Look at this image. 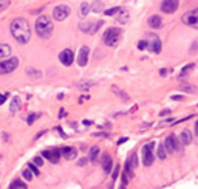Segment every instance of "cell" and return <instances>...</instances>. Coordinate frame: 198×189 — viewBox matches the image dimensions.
I'll list each match as a JSON object with an SVG mask.
<instances>
[{
  "mask_svg": "<svg viewBox=\"0 0 198 189\" xmlns=\"http://www.w3.org/2000/svg\"><path fill=\"white\" fill-rule=\"evenodd\" d=\"M10 30H11V34H13V37L19 42V44H27V42H30V39H31V28H30V23L25 20V19H14L13 22H11V27H10Z\"/></svg>",
  "mask_w": 198,
  "mask_h": 189,
  "instance_id": "cell-1",
  "label": "cell"
},
{
  "mask_svg": "<svg viewBox=\"0 0 198 189\" xmlns=\"http://www.w3.org/2000/svg\"><path fill=\"white\" fill-rule=\"evenodd\" d=\"M36 31L42 39H48L53 33V22L47 16H40L36 20Z\"/></svg>",
  "mask_w": 198,
  "mask_h": 189,
  "instance_id": "cell-2",
  "label": "cell"
},
{
  "mask_svg": "<svg viewBox=\"0 0 198 189\" xmlns=\"http://www.w3.org/2000/svg\"><path fill=\"white\" fill-rule=\"evenodd\" d=\"M164 146H166V149H167V152H169V153L181 152V150H183V144H181V141H178V138H176L173 133H170V135L166 138Z\"/></svg>",
  "mask_w": 198,
  "mask_h": 189,
  "instance_id": "cell-3",
  "label": "cell"
},
{
  "mask_svg": "<svg viewBox=\"0 0 198 189\" xmlns=\"http://www.w3.org/2000/svg\"><path fill=\"white\" fill-rule=\"evenodd\" d=\"M119 37H121V30L119 28H109L104 33V44L112 47V45H115L119 40Z\"/></svg>",
  "mask_w": 198,
  "mask_h": 189,
  "instance_id": "cell-4",
  "label": "cell"
},
{
  "mask_svg": "<svg viewBox=\"0 0 198 189\" xmlns=\"http://www.w3.org/2000/svg\"><path fill=\"white\" fill-rule=\"evenodd\" d=\"M19 67V59L17 57H10L0 62V73L2 74H8L11 71H14Z\"/></svg>",
  "mask_w": 198,
  "mask_h": 189,
  "instance_id": "cell-5",
  "label": "cell"
},
{
  "mask_svg": "<svg viewBox=\"0 0 198 189\" xmlns=\"http://www.w3.org/2000/svg\"><path fill=\"white\" fill-rule=\"evenodd\" d=\"M183 23L187 25V27H192V28H198V8L192 10V11H187L183 17H181Z\"/></svg>",
  "mask_w": 198,
  "mask_h": 189,
  "instance_id": "cell-6",
  "label": "cell"
},
{
  "mask_svg": "<svg viewBox=\"0 0 198 189\" xmlns=\"http://www.w3.org/2000/svg\"><path fill=\"white\" fill-rule=\"evenodd\" d=\"M68 16H70V6H67V5H59V6H56L54 11H53L54 20H59V22L65 20Z\"/></svg>",
  "mask_w": 198,
  "mask_h": 189,
  "instance_id": "cell-7",
  "label": "cell"
},
{
  "mask_svg": "<svg viewBox=\"0 0 198 189\" xmlns=\"http://www.w3.org/2000/svg\"><path fill=\"white\" fill-rule=\"evenodd\" d=\"M147 48L150 51H153V53H159L161 51V40H159V37L156 34L150 33L147 36Z\"/></svg>",
  "mask_w": 198,
  "mask_h": 189,
  "instance_id": "cell-8",
  "label": "cell"
},
{
  "mask_svg": "<svg viewBox=\"0 0 198 189\" xmlns=\"http://www.w3.org/2000/svg\"><path fill=\"white\" fill-rule=\"evenodd\" d=\"M153 147L155 143H149L142 147V155H144V166H150L153 163Z\"/></svg>",
  "mask_w": 198,
  "mask_h": 189,
  "instance_id": "cell-9",
  "label": "cell"
},
{
  "mask_svg": "<svg viewBox=\"0 0 198 189\" xmlns=\"http://www.w3.org/2000/svg\"><path fill=\"white\" fill-rule=\"evenodd\" d=\"M178 0H164L161 3V11L166 13V14H172L178 10Z\"/></svg>",
  "mask_w": 198,
  "mask_h": 189,
  "instance_id": "cell-10",
  "label": "cell"
},
{
  "mask_svg": "<svg viewBox=\"0 0 198 189\" xmlns=\"http://www.w3.org/2000/svg\"><path fill=\"white\" fill-rule=\"evenodd\" d=\"M59 61L64 64V65H71L73 64V61H74V56H73V51L70 50V48H67V50H64V51H60V54H59Z\"/></svg>",
  "mask_w": 198,
  "mask_h": 189,
  "instance_id": "cell-11",
  "label": "cell"
},
{
  "mask_svg": "<svg viewBox=\"0 0 198 189\" xmlns=\"http://www.w3.org/2000/svg\"><path fill=\"white\" fill-rule=\"evenodd\" d=\"M88 54H90V48L88 47H82L79 50V54H77V64H79V67H85L87 65Z\"/></svg>",
  "mask_w": 198,
  "mask_h": 189,
  "instance_id": "cell-12",
  "label": "cell"
},
{
  "mask_svg": "<svg viewBox=\"0 0 198 189\" xmlns=\"http://www.w3.org/2000/svg\"><path fill=\"white\" fill-rule=\"evenodd\" d=\"M101 164H102V167H104V170L109 174V172H112V166H113V163H112V158H110V155L109 153H104L102 155V158H101Z\"/></svg>",
  "mask_w": 198,
  "mask_h": 189,
  "instance_id": "cell-13",
  "label": "cell"
},
{
  "mask_svg": "<svg viewBox=\"0 0 198 189\" xmlns=\"http://www.w3.org/2000/svg\"><path fill=\"white\" fill-rule=\"evenodd\" d=\"M179 141H181V144H183V146H187V144H190V143H192V133H190V130H187V129L181 130V135H179Z\"/></svg>",
  "mask_w": 198,
  "mask_h": 189,
  "instance_id": "cell-14",
  "label": "cell"
},
{
  "mask_svg": "<svg viewBox=\"0 0 198 189\" xmlns=\"http://www.w3.org/2000/svg\"><path fill=\"white\" fill-rule=\"evenodd\" d=\"M149 27L153 28V30L161 28V27H163V19H161L159 16H152V17H149Z\"/></svg>",
  "mask_w": 198,
  "mask_h": 189,
  "instance_id": "cell-15",
  "label": "cell"
},
{
  "mask_svg": "<svg viewBox=\"0 0 198 189\" xmlns=\"http://www.w3.org/2000/svg\"><path fill=\"white\" fill-rule=\"evenodd\" d=\"M60 152H62V157H65L67 160H73V158H76V155H77V150H76L74 147H64Z\"/></svg>",
  "mask_w": 198,
  "mask_h": 189,
  "instance_id": "cell-16",
  "label": "cell"
},
{
  "mask_svg": "<svg viewBox=\"0 0 198 189\" xmlns=\"http://www.w3.org/2000/svg\"><path fill=\"white\" fill-rule=\"evenodd\" d=\"M10 54H11V48H10L8 44H2V45H0V57H2V61L10 57Z\"/></svg>",
  "mask_w": 198,
  "mask_h": 189,
  "instance_id": "cell-17",
  "label": "cell"
},
{
  "mask_svg": "<svg viewBox=\"0 0 198 189\" xmlns=\"http://www.w3.org/2000/svg\"><path fill=\"white\" fill-rule=\"evenodd\" d=\"M97 158H99V147H91L90 149V155H88V160H90V163H93V164H96L97 163Z\"/></svg>",
  "mask_w": 198,
  "mask_h": 189,
  "instance_id": "cell-18",
  "label": "cell"
},
{
  "mask_svg": "<svg viewBox=\"0 0 198 189\" xmlns=\"http://www.w3.org/2000/svg\"><path fill=\"white\" fill-rule=\"evenodd\" d=\"M62 152L59 149H51L50 150V161L51 163H59V158H60Z\"/></svg>",
  "mask_w": 198,
  "mask_h": 189,
  "instance_id": "cell-19",
  "label": "cell"
},
{
  "mask_svg": "<svg viewBox=\"0 0 198 189\" xmlns=\"http://www.w3.org/2000/svg\"><path fill=\"white\" fill-rule=\"evenodd\" d=\"M116 20H118L119 23H127V20H129V11H126V10H122V8H121V11L118 13Z\"/></svg>",
  "mask_w": 198,
  "mask_h": 189,
  "instance_id": "cell-20",
  "label": "cell"
},
{
  "mask_svg": "<svg viewBox=\"0 0 198 189\" xmlns=\"http://www.w3.org/2000/svg\"><path fill=\"white\" fill-rule=\"evenodd\" d=\"M20 106H22L20 98H19V96H14V98H13V101H11V107H10V110L14 113V112H17V110L20 109Z\"/></svg>",
  "mask_w": 198,
  "mask_h": 189,
  "instance_id": "cell-21",
  "label": "cell"
},
{
  "mask_svg": "<svg viewBox=\"0 0 198 189\" xmlns=\"http://www.w3.org/2000/svg\"><path fill=\"white\" fill-rule=\"evenodd\" d=\"M179 90L181 91H184V93H195V91H198V87H195V85H190V84H183V85H179Z\"/></svg>",
  "mask_w": 198,
  "mask_h": 189,
  "instance_id": "cell-22",
  "label": "cell"
},
{
  "mask_svg": "<svg viewBox=\"0 0 198 189\" xmlns=\"http://www.w3.org/2000/svg\"><path fill=\"white\" fill-rule=\"evenodd\" d=\"M90 8H91V6H90L87 2H84V3L80 5V10H79V16H80V17H87V14L90 13Z\"/></svg>",
  "mask_w": 198,
  "mask_h": 189,
  "instance_id": "cell-23",
  "label": "cell"
},
{
  "mask_svg": "<svg viewBox=\"0 0 198 189\" xmlns=\"http://www.w3.org/2000/svg\"><path fill=\"white\" fill-rule=\"evenodd\" d=\"M167 149H166V146H164V143L163 144H159L158 146V158H161V160H166L167 158Z\"/></svg>",
  "mask_w": 198,
  "mask_h": 189,
  "instance_id": "cell-24",
  "label": "cell"
},
{
  "mask_svg": "<svg viewBox=\"0 0 198 189\" xmlns=\"http://www.w3.org/2000/svg\"><path fill=\"white\" fill-rule=\"evenodd\" d=\"M10 189H27V184L22 183V181H19V180H14L13 184L10 186Z\"/></svg>",
  "mask_w": 198,
  "mask_h": 189,
  "instance_id": "cell-25",
  "label": "cell"
},
{
  "mask_svg": "<svg viewBox=\"0 0 198 189\" xmlns=\"http://www.w3.org/2000/svg\"><path fill=\"white\" fill-rule=\"evenodd\" d=\"M102 23H104L102 20H97L96 23H93V25H91V28H90V31H88V34H94V33H96V30H99V28L102 27Z\"/></svg>",
  "mask_w": 198,
  "mask_h": 189,
  "instance_id": "cell-26",
  "label": "cell"
},
{
  "mask_svg": "<svg viewBox=\"0 0 198 189\" xmlns=\"http://www.w3.org/2000/svg\"><path fill=\"white\" fill-rule=\"evenodd\" d=\"M193 67H195V64H187V65H184L183 70H181V73H179V79H183V78L187 74V71H189L190 68H193Z\"/></svg>",
  "mask_w": 198,
  "mask_h": 189,
  "instance_id": "cell-27",
  "label": "cell"
},
{
  "mask_svg": "<svg viewBox=\"0 0 198 189\" xmlns=\"http://www.w3.org/2000/svg\"><path fill=\"white\" fill-rule=\"evenodd\" d=\"M27 73H28V76H31V78H40V76H42V73H40L39 70H36V68H28Z\"/></svg>",
  "mask_w": 198,
  "mask_h": 189,
  "instance_id": "cell-28",
  "label": "cell"
},
{
  "mask_svg": "<svg viewBox=\"0 0 198 189\" xmlns=\"http://www.w3.org/2000/svg\"><path fill=\"white\" fill-rule=\"evenodd\" d=\"M22 174H23V177H25V180H27V181H31V178H33V175H34V174H33V170H31L30 167L23 169V172H22Z\"/></svg>",
  "mask_w": 198,
  "mask_h": 189,
  "instance_id": "cell-29",
  "label": "cell"
},
{
  "mask_svg": "<svg viewBox=\"0 0 198 189\" xmlns=\"http://www.w3.org/2000/svg\"><path fill=\"white\" fill-rule=\"evenodd\" d=\"M102 8H104V3H102V2H94V3H93V11H94V13H101Z\"/></svg>",
  "mask_w": 198,
  "mask_h": 189,
  "instance_id": "cell-30",
  "label": "cell"
},
{
  "mask_svg": "<svg viewBox=\"0 0 198 189\" xmlns=\"http://www.w3.org/2000/svg\"><path fill=\"white\" fill-rule=\"evenodd\" d=\"M112 90H113V91H115V93H118V96H119V98H122V99H126V101H127V99H129V96H127V94H126V93H124V91H121V90H119V88H118V87H113V88H112Z\"/></svg>",
  "mask_w": 198,
  "mask_h": 189,
  "instance_id": "cell-31",
  "label": "cell"
},
{
  "mask_svg": "<svg viewBox=\"0 0 198 189\" xmlns=\"http://www.w3.org/2000/svg\"><path fill=\"white\" fill-rule=\"evenodd\" d=\"M37 118H39V113H30V115L27 116V123H28V124H33Z\"/></svg>",
  "mask_w": 198,
  "mask_h": 189,
  "instance_id": "cell-32",
  "label": "cell"
},
{
  "mask_svg": "<svg viewBox=\"0 0 198 189\" xmlns=\"http://www.w3.org/2000/svg\"><path fill=\"white\" fill-rule=\"evenodd\" d=\"M119 11H121V8H119V6L112 8V10H105V16H115V14H118Z\"/></svg>",
  "mask_w": 198,
  "mask_h": 189,
  "instance_id": "cell-33",
  "label": "cell"
},
{
  "mask_svg": "<svg viewBox=\"0 0 198 189\" xmlns=\"http://www.w3.org/2000/svg\"><path fill=\"white\" fill-rule=\"evenodd\" d=\"M130 164H132V167H133V170H135V169L138 167V157H136V153L130 157Z\"/></svg>",
  "mask_w": 198,
  "mask_h": 189,
  "instance_id": "cell-34",
  "label": "cell"
},
{
  "mask_svg": "<svg viewBox=\"0 0 198 189\" xmlns=\"http://www.w3.org/2000/svg\"><path fill=\"white\" fill-rule=\"evenodd\" d=\"M28 167L33 170V174H34V175H39V169H37L39 166H36L34 163H30V164H28Z\"/></svg>",
  "mask_w": 198,
  "mask_h": 189,
  "instance_id": "cell-35",
  "label": "cell"
},
{
  "mask_svg": "<svg viewBox=\"0 0 198 189\" xmlns=\"http://www.w3.org/2000/svg\"><path fill=\"white\" fill-rule=\"evenodd\" d=\"M34 164L40 167V166L43 164V158H42V157H39V155H37V157H34Z\"/></svg>",
  "mask_w": 198,
  "mask_h": 189,
  "instance_id": "cell-36",
  "label": "cell"
},
{
  "mask_svg": "<svg viewBox=\"0 0 198 189\" xmlns=\"http://www.w3.org/2000/svg\"><path fill=\"white\" fill-rule=\"evenodd\" d=\"M8 5H10V0H0V10H6Z\"/></svg>",
  "mask_w": 198,
  "mask_h": 189,
  "instance_id": "cell-37",
  "label": "cell"
},
{
  "mask_svg": "<svg viewBox=\"0 0 198 189\" xmlns=\"http://www.w3.org/2000/svg\"><path fill=\"white\" fill-rule=\"evenodd\" d=\"M138 48H139V50H146V48H147V40H141V42L138 44Z\"/></svg>",
  "mask_w": 198,
  "mask_h": 189,
  "instance_id": "cell-38",
  "label": "cell"
},
{
  "mask_svg": "<svg viewBox=\"0 0 198 189\" xmlns=\"http://www.w3.org/2000/svg\"><path fill=\"white\" fill-rule=\"evenodd\" d=\"M119 169H121L119 166H116V167L113 169V178H116V177H118V174H119Z\"/></svg>",
  "mask_w": 198,
  "mask_h": 189,
  "instance_id": "cell-39",
  "label": "cell"
},
{
  "mask_svg": "<svg viewBox=\"0 0 198 189\" xmlns=\"http://www.w3.org/2000/svg\"><path fill=\"white\" fill-rule=\"evenodd\" d=\"M8 140H10V135H8V132H3V141L6 143Z\"/></svg>",
  "mask_w": 198,
  "mask_h": 189,
  "instance_id": "cell-40",
  "label": "cell"
},
{
  "mask_svg": "<svg viewBox=\"0 0 198 189\" xmlns=\"http://www.w3.org/2000/svg\"><path fill=\"white\" fill-rule=\"evenodd\" d=\"M173 99H176V101H181V99H184V96H181V94H176V96H172Z\"/></svg>",
  "mask_w": 198,
  "mask_h": 189,
  "instance_id": "cell-41",
  "label": "cell"
},
{
  "mask_svg": "<svg viewBox=\"0 0 198 189\" xmlns=\"http://www.w3.org/2000/svg\"><path fill=\"white\" fill-rule=\"evenodd\" d=\"M6 98H8V93H5L3 96H2V101H0V104H3V103L6 101Z\"/></svg>",
  "mask_w": 198,
  "mask_h": 189,
  "instance_id": "cell-42",
  "label": "cell"
},
{
  "mask_svg": "<svg viewBox=\"0 0 198 189\" xmlns=\"http://www.w3.org/2000/svg\"><path fill=\"white\" fill-rule=\"evenodd\" d=\"M167 113H170V110H169V109H166V110H163V112H161V115H167Z\"/></svg>",
  "mask_w": 198,
  "mask_h": 189,
  "instance_id": "cell-43",
  "label": "cell"
},
{
  "mask_svg": "<svg viewBox=\"0 0 198 189\" xmlns=\"http://www.w3.org/2000/svg\"><path fill=\"white\" fill-rule=\"evenodd\" d=\"M195 135L198 136V121H196V124H195Z\"/></svg>",
  "mask_w": 198,
  "mask_h": 189,
  "instance_id": "cell-44",
  "label": "cell"
},
{
  "mask_svg": "<svg viewBox=\"0 0 198 189\" xmlns=\"http://www.w3.org/2000/svg\"><path fill=\"white\" fill-rule=\"evenodd\" d=\"M166 73H167V70H166V68H163V70H161V76H166Z\"/></svg>",
  "mask_w": 198,
  "mask_h": 189,
  "instance_id": "cell-45",
  "label": "cell"
},
{
  "mask_svg": "<svg viewBox=\"0 0 198 189\" xmlns=\"http://www.w3.org/2000/svg\"><path fill=\"white\" fill-rule=\"evenodd\" d=\"M126 141H127V138H121L118 143H119V144H122V143H126Z\"/></svg>",
  "mask_w": 198,
  "mask_h": 189,
  "instance_id": "cell-46",
  "label": "cell"
},
{
  "mask_svg": "<svg viewBox=\"0 0 198 189\" xmlns=\"http://www.w3.org/2000/svg\"><path fill=\"white\" fill-rule=\"evenodd\" d=\"M121 189H126V187H124V186H122V187H121Z\"/></svg>",
  "mask_w": 198,
  "mask_h": 189,
  "instance_id": "cell-47",
  "label": "cell"
}]
</instances>
